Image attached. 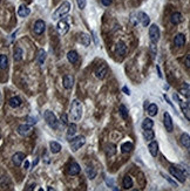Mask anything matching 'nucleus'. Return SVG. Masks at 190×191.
I'll use <instances>...</instances> for the list:
<instances>
[{
	"label": "nucleus",
	"mask_w": 190,
	"mask_h": 191,
	"mask_svg": "<svg viewBox=\"0 0 190 191\" xmlns=\"http://www.w3.org/2000/svg\"><path fill=\"white\" fill-rule=\"evenodd\" d=\"M81 171V168L80 165L77 164L76 162H72L68 167V174L72 175V176H75V175H79Z\"/></svg>",
	"instance_id": "dca6fc26"
},
{
	"label": "nucleus",
	"mask_w": 190,
	"mask_h": 191,
	"mask_svg": "<svg viewBox=\"0 0 190 191\" xmlns=\"http://www.w3.org/2000/svg\"><path fill=\"white\" fill-rule=\"evenodd\" d=\"M164 178L169 181V183H171V184H172V185H174V186H175V188L177 186V183H175V182H174V181H172L171 178H170V177H168V176H164Z\"/></svg>",
	"instance_id": "a18cd8bd"
},
{
	"label": "nucleus",
	"mask_w": 190,
	"mask_h": 191,
	"mask_svg": "<svg viewBox=\"0 0 190 191\" xmlns=\"http://www.w3.org/2000/svg\"><path fill=\"white\" fill-rule=\"evenodd\" d=\"M43 118H45L46 123H47L51 128H53V129H58L59 121H58L56 116L53 114V111H51V110H46V111L43 113Z\"/></svg>",
	"instance_id": "7ed1b4c3"
},
{
	"label": "nucleus",
	"mask_w": 190,
	"mask_h": 191,
	"mask_svg": "<svg viewBox=\"0 0 190 191\" xmlns=\"http://www.w3.org/2000/svg\"><path fill=\"white\" fill-rule=\"evenodd\" d=\"M17 131L21 136H28L32 133V127H31L30 124H20L18 127V129H17Z\"/></svg>",
	"instance_id": "ddd939ff"
},
{
	"label": "nucleus",
	"mask_w": 190,
	"mask_h": 191,
	"mask_svg": "<svg viewBox=\"0 0 190 191\" xmlns=\"http://www.w3.org/2000/svg\"><path fill=\"white\" fill-rule=\"evenodd\" d=\"M67 59L71 64H76L79 61V54H77L75 51H69L67 53Z\"/></svg>",
	"instance_id": "bb28decb"
},
{
	"label": "nucleus",
	"mask_w": 190,
	"mask_h": 191,
	"mask_svg": "<svg viewBox=\"0 0 190 191\" xmlns=\"http://www.w3.org/2000/svg\"><path fill=\"white\" fill-rule=\"evenodd\" d=\"M21 103H23V101H21V98H19V96H13L8 101L10 107H12V108H18V107L21 106Z\"/></svg>",
	"instance_id": "393cba45"
},
{
	"label": "nucleus",
	"mask_w": 190,
	"mask_h": 191,
	"mask_svg": "<svg viewBox=\"0 0 190 191\" xmlns=\"http://www.w3.org/2000/svg\"><path fill=\"white\" fill-rule=\"evenodd\" d=\"M26 120H27V122H28V124H36V118H34V117H31V116H28V117H27V118H26Z\"/></svg>",
	"instance_id": "79ce46f5"
},
{
	"label": "nucleus",
	"mask_w": 190,
	"mask_h": 191,
	"mask_svg": "<svg viewBox=\"0 0 190 191\" xmlns=\"http://www.w3.org/2000/svg\"><path fill=\"white\" fill-rule=\"evenodd\" d=\"M82 104L79 100H73L69 109V118L73 122H79L82 117Z\"/></svg>",
	"instance_id": "f257e3e1"
},
{
	"label": "nucleus",
	"mask_w": 190,
	"mask_h": 191,
	"mask_svg": "<svg viewBox=\"0 0 190 191\" xmlns=\"http://www.w3.org/2000/svg\"><path fill=\"white\" fill-rule=\"evenodd\" d=\"M154 127V121L151 118H144L142 121V129H153Z\"/></svg>",
	"instance_id": "f704fd0d"
},
{
	"label": "nucleus",
	"mask_w": 190,
	"mask_h": 191,
	"mask_svg": "<svg viewBox=\"0 0 190 191\" xmlns=\"http://www.w3.org/2000/svg\"><path fill=\"white\" fill-rule=\"evenodd\" d=\"M160 36H161V32L159 26L155 25V23L150 25V27H149V38H150L151 44H157L159 40H160Z\"/></svg>",
	"instance_id": "39448f33"
},
{
	"label": "nucleus",
	"mask_w": 190,
	"mask_h": 191,
	"mask_svg": "<svg viewBox=\"0 0 190 191\" xmlns=\"http://www.w3.org/2000/svg\"><path fill=\"white\" fill-rule=\"evenodd\" d=\"M35 184H31L28 188H26V190H33V189H35Z\"/></svg>",
	"instance_id": "09e8293b"
},
{
	"label": "nucleus",
	"mask_w": 190,
	"mask_h": 191,
	"mask_svg": "<svg viewBox=\"0 0 190 191\" xmlns=\"http://www.w3.org/2000/svg\"><path fill=\"white\" fill-rule=\"evenodd\" d=\"M189 59H190V56L189 55H187V58H185V66L189 68V66H190V61H189Z\"/></svg>",
	"instance_id": "49530a36"
},
{
	"label": "nucleus",
	"mask_w": 190,
	"mask_h": 191,
	"mask_svg": "<svg viewBox=\"0 0 190 191\" xmlns=\"http://www.w3.org/2000/svg\"><path fill=\"white\" fill-rule=\"evenodd\" d=\"M148 149H149V152L151 154V156L156 157L157 156V154H159V143H157L156 141H153V139H151L148 145Z\"/></svg>",
	"instance_id": "f3484780"
},
{
	"label": "nucleus",
	"mask_w": 190,
	"mask_h": 191,
	"mask_svg": "<svg viewBox=\"0 0 190 191\" xmlns=\"http://www.w3.org/2000/svg\"><path fill=\"white\" fill-rule=\"evenodd\" d=\"M136 15H137V21L141 23L143 27L149 26V23H150V18H149L146 13H143V12H138Z\"/></svg>",
	"instance_id": "9b49d317"
},
{
	"label": "nucleus",
	"mask_w": 190,
	"mask_h": 191,
	"mask_svg": "<svg viewBox=\"0 0 190 191\" xmlns=\"http://www.w3.org/2000/svg\"><path fill=\"white\" fill-rule=\"evenodd\" d=\"M0 139H1V135H0Z\"/></svg>",
	"instance_id": "603ef678"
},
{
	"label": "nucleus",
	"mask_w": 190,
	"mask_h": 191,
	"mask_svg": "<svg viewBox=\"0 0 190 191\" xmlns=\"http://www.w3.org/2000/svg\"><path fill=\"white\" fill-rule=\"evenodd\" d=\"M76 2H77V7L80 8V10H83L85 7H86V0H76Z\"/></svg>",
	"instance_id": "a19ab883"
},
{
	"label": "nucleus",
	"mask_w": 190,
	"mask_h": 191,
	"mask_svg": "<svg viewBox=\"0 0 190 191\" xmlns=\"http://www.w3.org/2000/svg\"><path fill=\"white\" fill-rule=\"evenodd\" d=\"M180 102V106H181V109H182V113L184 114V116H185V118L187 120H189L190 116H189V102H184V101H178Z\"/></svg>",
	"instance_id": "412c9836"
},
{
	"label": "nucleus",
	"mask_w": 190,
	"mask_h": 191,
	"mask_svg": "<svg viewBox=\"0 0 190 191\" xmlns=\"http://www.w3.org/2000/svg\"><path fill=\"white\" fill-rule=\"evenodd\" d=\"M25 158H26V156H25L24 152H15L12 156V162L15 167H20L25 161Z\"/></svg>",
	"instance_id": "9d476101"
},
{
	"label": "nucleus",
	"mask_w": 190,
	"mask_h": 191,
	"mask_svg": "<svg viewBox=\"0 0 190 191\" xmlns=\"http://www.w3.org/2000/svg\"><path fill=\"white\" fill-rule=\"evenodd\" d=\"M184 44H185V35L182 33H178L174 39V45L176 47H182L184 46Z\"/></svg>",
	"instance_id": "aec40b11"
},
{
	"label": "nucleus",
	"mask_w": 190,
	"mask_h": 191,
	"mask_svg": "<svg viewBox=\"0 0 190 191\" xmlns=\"http://www.w3.org/2000/svg\"><path fill=\"white\" fill-rule=\"evenodd\" d=\"M143 137L147 142H150L151 139H154L155 137V133L151 129H144L143 130Z\"/></svg>",
	"instance_id": "c756f323"
},
{
	"label": "nucleus",
	"mask_w": 190,
	"mask_h": 191,
	"mask_svg": "<svg viewBox=\"0 0 190 191\" xmlns=\"http://www.w3.org/2000/svg\"><path fill=\"white\" fill-rule=\"evenodd\" d=\"M58 31L61 35H65L69 31V25L67 23L66 20H60L58 23Z\"/></svg>",
	"instance_id": "2eb2a0df"
},
{
	"label": "nucleus",
	"mask_w": 190,
	"mask_h": 191,
	"mask_svg": "<svg viewBox=\"0 0 190 191\" xmlns=\"http://www.w3.org/2000/svg\"><path fill=\"white\" fill-rule=\"evenodd\" d=\"M107 73H108V67L106 64H99L94 72L95 76H96L99 80H103V79L107 76Z\"/></svg>",
	"instance_id": "0eeeda50"
},
{
	"label": "nucleus",
	"mask_w": 190,
	"mask_h": 191,
	"mask_svg": "<svg viewBox=\"0 0 190 191\" xmlns=\"http://www.w3.org/2000/svg\"><path fill=\"white\" fill-rule=\"evenodd\" d=\"M115 53H116V55H120V56L126 55V53H127V46H126V44L123 42V41H119V42H116V46H115Z\"/></svg>",
	"instance_id": "f8f14e48"
},
{
	"label": "nucleus",
	"mask_w": 190,
	"mask_h": 191,
	"mask_svg": "<svg viewBox=\"0 0 190 191\" xmlns=\"http://www.w3.org/2000/svg\"><path fill=\"white\" fill-rule=\"evenodd\" d=\"M180 141H181V144L183 145L185 149H189L190 148V136L189 134L184 133L181 135V139H180Z\"/></svg>",
	"instance_id": "5701e85b"
},
{
	"label": "nucleus",
	"mask_w": 190,
	"mask_h": 191,
	"mask_svg": "<svg viewBox=\"0 0 190 191\" xmlns=\"http://www.w3.org/2000/svg\"><path fill=\"white\" fill-rule=\"evenodd\" d=\"M38 64H43L45 62V60H46V52L43 51V49H39V52H38Z\"/></svg>",
	"instance_id": "c9c22d12"
},
{
	"label": "nucleus",
	"mask_w": 190,
	"mask_h": 191,
	"mask_svg": "<svg viewBox=\"0 0 190 191\" xmlns=\"http://www.w3.org/2000/svg\"><path fill=\"white\" fill-rule=\"evenodd\" d=\"M74 85V77L71 74H67V75L64 76V87L65 89H72Z\"/></svg>",
	"instance_id": "a211bd4d"
},
{
	"label": "nucleus",
	"mask_w": 190,
	"mask_h": 191,
	"mask_svg": "<svg viewBox=\"0 0 190 191\" xmlns=\"http://www.w3.org/2000/svg\"><path fill=\"white\" fill-rule=\"evenodd\" d=\"M122 90H123V92H125V94H127V95H130V90H129V89H128L127 87H123V88H122Z\"/></svg>",
	"instance_id": "de8ad7c7"
},
{
	"label": "nucleus",
	"mask_w": 190,
	"mask_h": 191,
	"mask_svg": "<svg viewBox=\"0 0 190 191\" xmlns=\"http://www.w3.org/2000/svg\"><path fill=\"white\" fill-rule=\"evenodd\" d=\"M163 123H164V127H166V130L168 133H171L174 130V123H172V118L170 114L168 111H164L163 114Z\"/></svg>",
	"instance_id": "6e6552de"
},
{
	"label": "nucleus",
	"mask_w": 190,
	"mask_h": 191,
	"mask_svg": "<svg viewBox=\"0 0 190 191\" xmlns=\"http://www.w3.org/2000/svg\"><path fill=\"white\" fill-rule=\"evenodd\" d=\"M106 183H107V185L109 186V188H112V189H114V190H118V188H115V185L113 184V181L112 180H106Z\"/></svg>",
	"instance_id": "37998d69"
},
{
	"label": "nucleus",
	"mask_w": 190,
	"mask_h": 191,
	"mask_svg": "<svg viewBox=\"0 0 190 191\" xmlns=\"http://www.w3.org/2000/svg\"><path fill=\"white\" fill-rule=\"evenodd\" d=\"M105 151H106V155H107V157L114 156V155L116 154V145L113 144V143H108V144L106 145V149H105Z\"/></svg>",
	"instance_id": "b1692460"
},
{
	"label": "nucleus",
	"mask_w": 190,
	"mask_h": 191,
	"mask_svg": "<svg viewBox=\"0 0 190 191\" xmlns=\"http://www.w3.org/2000/svg\"><path fill=\"white\" fill-rule=\"evenodd\" d=\"M79 41L85 47H87L90 45V36L88 34H86V33H81V34H79Z\"/></svg>",
	"instance_id": "a878e982"
},
{
	"label": "nucleus",
	"mask_w": 190,
	"mask_h": 191,
	"mask_svg": "<svg viewBox=\"0 0 190 191\" xmlns=\"http://www.w3.org/2000/svg\"><path fill=\"white\" fill-rule=\"evenodd\" d=\"M86 172H87V176H88L89 180H94L96 177V170L93 167H87L86 168Z\"/></svg>",
	"instance_id": "e433bc0d"
},
{
	"label": "nucleus",
	"mask_w": 190,
	"mask_h": 191,
	"mask_svg": "<svg viewBox=\"0 0 190 191\" xmlns=\"http://www.w3.org/2000/svg\"><path fill=\"white\" fill-rule=\"evenodd\" d=\"M28 167H30V162H28V161H26V160H25L24 168H25V169H28Z\"/></svg>",
	"instance_id": "8fccbe9b"
},
{
	"label": "nucleus",
	"mask_w": 190,
	"mask_h": 191,
	"mask_svg": "<svg viewBox=\"0 0 190 191\" xmlns=\"http://www.w3.org/2000/svg\"><path fill=\"white\" fill-rule=\"evenodd\" d=\"M119 113L123 120H126V118L128 117V110H127L125 104H121V106L119 107Z\"/></svg>",
	"instance_id": "4c0bfd02"
},
{
	"label": "nucleus",
	"mask_w": 190,
	"mask_h": 191,
	"mask_svg": "<svg viewBox=\"0 0 190 191\" xmlns=\"http://www.w3.org/2000/svg\"><path fill=\"white\" fill-rule=\"evenodd\" d=\"M61 123H62V126L68 124V117H67V114H65V113L61 114Z\"/></svg>",
	"instance_id": "ea45409f"
},
{
	"label": "nucleus",
	"mask_w": 190,
	"mask_h": 191,
	"mask_svg": "<svg viewBox=\"0 0 190 191\" xmlns=\"http://www.w3.org/2000/svg\"><path fill=\"white\" fill-rule=\"evenodd\" d=\"M133 148H134V145H133L131 142H125L123 144L121 145V151L123 154H127V152H130L133 150Z\"/></svg>",
	"instance_id": "473e14b6"
},
{
	"label": "nucleus",
	"mask_w": 190,
	"mask_h": 191,
	"mask_svg": "<svg viewBox=\"0 0 190 191\" xmlns=\"http://www.w3.org/2000/svg\"><path fill=\"white\" fill-rule=\"evenodd\" d=\"M101 2H102V5H105V6H109V5H112V2H113V0H101Z\"/></svg>",
	"instance_id": "c03bdc74"
},
{
	"label": "nucleus",
	"mask_w": 190,
	"mask_h": 191,
	"mask_svg": "<svg viewBox=\"0 0 190 191\" xmlns=\"http://www.w3.org/2000/svg\"><path fill=\"white\" fill-rule=\"evenodd\" d=\"M1 103H2V95L0 93V106H1Z\"/></svg>",
	"instance_id": "3c124183"
},
{
	"label": "nucleus",
	"mask_w": 190,
	"mask_h": 191,
	"mask_svg": "<svg viewBox=\"0 0 190 191\" xmlns=\"http://www.w3.org/2000/svg\"><path fill=\"white\" fill-rule=\"evenodd\" d=\"M77 131V127L76 124H75V122L74 123H71L69 126H68V129H67V134H66V137L68 141H71L73 137H74V135L76 134Z\"/></svg>",
	"instance_id": "4468645a"
},
{
	"label": "nucleus",
	"mask_w": 190,
	"mask_h": 191,
	"mask_svg": "<svg viewBox=\"0 0 190 191\" xmlns=\"http://www.w3.org/2000/svg\"><path fill=\"white\" fill-rule=\"evenodd\" d=\"M69 11H71V4H69L68 1H64V2L56 8V11L54 12L53 19L54 20H58L59 18H62L64 15H66Z\"/></svg>",
	"instance_id": "f03ea898"
},
{
	"label": "nucleus",
	"mask_w": 190,
	"mask_h": 191,
	"mask_svg": "<svg viewBox=\"0 0 190 191\" xmlns=\"http://www.w3.org/2000/svg\"><path fill=\"white\" fill-rule=\"evenodd\" d=\"M71 142V149L72 151H77L79 149H81V147L85 145L86 143V139L83 136H77V137H73V139L69 141Z\"/></svg>",
	"instance_id": "423d86ee"
},
{
	"label": "nucleus",
	"mask_w": 190,
	"mask_h": 191,
	"mask_svg": "<svg viewBox=\"0 0 190 191\" xmlns=\"http://www.w3.org/2000/svg\"><path fill=\"white\" fill-rule=\"evenodd\" d=\"M169 172L171 175L172 177H175L177 181H180L181 183H184L187 177H185V174L183 172V169L178 168V167H175V165H171L169 168Z\"/></svg>",
	"instance_id": "20e7f679"
},
{
	"label": "nucleus",
	"mask_w": 190,
	"mask_h": 191,
	"mask_svg": "<svg viewBox=\"0 0 190 191\" xmlns=\"http://www.w3.org/2000/svg\"><path fill=\"white\" fill-rule=\"evenodd\" d=\"M170 21H171L172 25H180L183 21V15L180 12H175V13H172L171 17H170Z\"/></svg>",
	"instance_id": "6ab92c4d"
},
{
	"label": "nucleus",
	"mask_w": 190,
	"mask_h": 191,
	"mask_svg": "<svg viewBox=\"0 0 190 191\" xmlns=\"http://www.w3.org/2000/svg\"><path fill=\"white\" fill-rule=\"evenodd\" d=\"M49 149L53 154H58L61 151V144L55 141H52V142H49Z\"/></svg>",
	"instance_id": "7c9ffc66"
},
{
	"label": "nucleus",
	"mask_w": 190,
	"mask_h": 191,
	"mask_svg": "<svg viewBox=\"0 0 190 191\" xmlns=\"http://www.w3.org/2000/svg\"><path fill=\"white\" fill-rule=\"evenodd\" d=\"M30 13H31V10L26 5H20L19 6V8H18L19 17L26 18V17H28V15H30Z\"/></svg>",
	"instance_id": "4be33fe9"
},
{
	"label": "nucleus",
	"mask_w": 190,
	"mask_h": 191,
	"mask_svg": "<svg viewBox=\"0 0 190 191\" xmlns=\"http://www.w3.org/2000/svg\"><path fill=\"white\" fill-rule=\"evenodd\" d=\"M46 29V23L43 20H36L34 26H33V32L35 33L36 35H41Z\"/></svg>",
	"instance_id": "1a4fd4ad"
},
{
	"label": "nucleus",
	"mask_w": 190,
	"mask_h": 191,
	"mask_svg": "<svg viewBox=\"0 0 190 191\" xmlns=\"http://www.w3.org/2000/svg\"><path fill=\"white\" fill-rule=\"evenodd\" d=\"M23 55H24V52L20 47H15L14 51H13V59L14 61H21L23 60Z\"/></svg>",
	"instance_id": "cd10ccee"
},
{
	"label": "nucleus",
	"mask_w": 190,
	"mask_h": 191,
	"mask_svg": "<svg viewBox=\"0 0 190 191\" xmlns=\"http://www.w3.org/2000/svg\"><path fill=\"white\" fill-rule=\"evenodd\" d=\"M8 67V58L5 54H1L0 55V68L1 69H6Z\"/></svg>",
	"instance_id": "72a5a7b5"
},
{
	"label": "nucleus",
	"mask_w": 190,
	"mask_h": 191,
	"mask_svg": "<svg viewBox=\"0 0 190 191\" xmlns=\"http://www.w3.org/2000/svg\"><path fill=\"white\" fill-rule=\"evenodd\" d=\"M157 110H159V107L155 103H150L148 104V108H147V113L149 114V116H155L157 114Z\"/></svg>",
	"instance_id": "2f4dec72"
},
{
	"label": "nucleus",
	"mask_w": 190,
	"mask_h": 191,
	"mask_svg": "<svg viewBox=\"0 0 190 191\" xmlns=\"http://www.w3.org/2000/svg\"><path fill=\"white\" fill-rule=\"evenodd\" d=\"M189 85L188 83H184L183 85V87H182V89H181V94L183 95V96H185L187 98H189Z\"/></svg>",
	"instance_id": "58836bf2"
},
{
	"label": "nucleus",
	"mask_w": 190,
	"mask_h": 191,
	"mask_svg": "<svg viewBox=\"0 0 190 191\" xmlns=\"http://www.w3.org/2000/svg\"><path fill=\"white\" fill-rule=\"evenodd\" d=\"M133 184H134V182H133V178H131L129 175H126L125 177H123V181H122V185L125 189H130L133 188Z\"/></svg>",
	"instance_id": "c85d7f7f"
}]
</instances>
